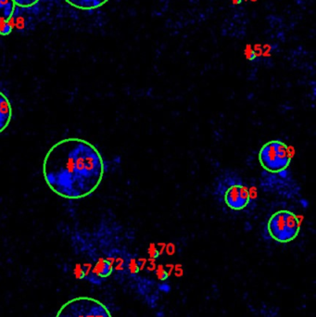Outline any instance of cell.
<instances>
[{"label": "cell", "instance_id": "cell-11", "mask_svg": "<svg viewBox=\"0 0 316 317\" xmlns=\"http://www.w3.org/2000/svg\"><path fill=\"white\" fill-rule=\"evenodd\" d=\"M158 289H159V290L164 292V293H168L171 291V286H170L169 284L167 283H161L160 284L159 286H158Z\"/></svg>", "mask_w": 316, "mask_h": 317}, {"label": "cell", "instance_id": "cell-4", "mask_svg": "<svg viewBox=\"0 0 316 317\" xmlns=\"http://www.w3.org/2000/svg\"><path fill=\"white\" fill-rule=\"evenodd\" d=\"M55 317H112L105 305L90 297H76L66 301Z\"/></svg>", "mask_w": 316, "mask_h": 317}, {"label": "cell", "instance_id": "cell-13", "mask_svg": "<svg viewBox=\"0 0 316 317\" xmlns=\"http://www.w3.org/2000/svg\"><path fill=\"white\" fill-rule=\"evenodd\" d=\"M157 317H163V316H164V314H163V313L162 312H160V313H157V315H156Z\"/></svg>", "mask_w": 316, "mask_h": 317}, {"label": "cell", "instance_id": "cell-12", "mask_svg": "<svg viewBox=\"0 0 316 317\" xmlns=\"http://www.w3.org/2000/svg\"><path fill=\"white\" fill-rule=\"evenodd\" d=\"M158 275H159V278L160 280H165L168 277V273L166 271H164V270H160L159 274H158Z\"/></svg>", "mask_w": 316, "mask_h": 317}, {"label": "cell", "instance_id": "cell-1", "mask_svg": "<svg viewBox=\"0 0 316 317\" xmlns=\"http://www.w3.org/2000/svg\"><path fill=\"white\" fill-rule=\"evenodd\" d=\"M42 171L46 185L57 196L80 199L90 196L100 186L105 163L100 152L89 141L68 137L48 149Z\"/></svg>", "mask_w": 316, "mask_h": 317}, {"label": "cell", "instance_id": "cell-2", "mask_svg": "<svg viewBox=\"0 0 316 317\" xmlns=\"http://www.w3.org/2000/svg\"><path fill=\"white\" fill-rule=\"evenodd\" d=\"M292 161V151L283 141L271 140L259 151V161L265 171L279 173L288 168Z\"/></svg>", "mask_w": 316, "mask_h": 317}, {"label": "cell", "instance_id": "cell-8", "mask_svg": "<svg viewBox=\"0 0 316 317\" xmlns=\"http://www.w3.org/2000/svg\"><path fill=\"white\" fill-rule=\"evenodd\" d=\"M15 7L13 0H0V22L10 21L14 14Z\"/></svg>", "mask_w": 316, "mask_h": 317}, {"label": "cell", "instance_id": "cell-9", "mask_svg": "<svg viewBox=\"0 0 316 317\" xmlns=\"http://www.w3.org/2000/svg\"><path fill=\"white\" fill-rule=\"evenodd\" d=\"M12 33V25L9 21H3L0 22V35L7 36Z\"/></svg>", "mask_w": 316, "mask_h": 317}, {"label": "cell", "instance_id": "cell-7", "mask_svg": "<svg viewBox=\"0 0 316 317\" xmlns=\"http://www.w3.org/2000/svg\"><path fill=\"white\" fill-rule=\"evenodd\" d=\"M70 6L81 10H93L101 8L109 0H64Z\"/></svg>", "mask_w": 316, "mask_h": 317}, {"label": "cell", "instance_id": "cell-5", "mask_svg": "<svg viewBox=\"0 0 316 317\" xmlns=\"http://www.w3.org/2000/svg\"><path fill=\"white\" fill-rule=\"evenodd\" d=\"M224 201L231 210H241L250 202V193L243 184L233 183L226 187L224 193Z\"/></svg>", "mask_w": 316, "mask_h": 317}, {"label": "cell", "instance_id": "cell-6", "mask_svg": "<svg viewBox=\"0 0 316 317\" xmlns=\"http://www.w3.org/2000/svg\"><path fill=\"white\" fill-rule=\"evenodd\" d=\"M13 110L9 97L0 91V134L9 125L12 119Z\"/></svg>", "mask_w": 316, "mask_h": 317}, {"label": "cell", "instance_id": "cell-3", "mask_svg": "<svg viewBox=\"0 0 316 317\" xmlns=\"http://www.w3.org/2000/svg\"><path fill=\"white\" fill-rule=\"evenodd\" d=\"M267 230L270 237L279 243L291 242L300 234V220L290 210H277L269 219Z\"/></svg>", "mask_w": 316, "mask_h": 317}, {"label": "cell", "instance_id": "cell-10", "mask_svg": "<svg viewBox=\"0 0 316 317\" xmlns=\"http://www.w3.org/2000/svg\"><path fill=\"white\" fill-rule=\"evenodd\" d=\"M15 6L20 8H31L36 5L39 0H13Z\"/></svg>", "mask_w": 316, "mask_h": 317}]
</instances>
